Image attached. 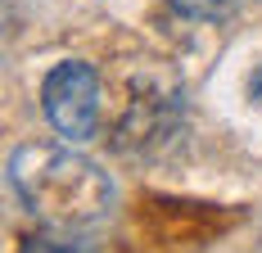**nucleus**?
Listing matches in <instances>:
<instances>
[{
	"instance_id": "obj_1",
	"label": "nucleus",
	"mask_w": 262,
	"mask_h": 253,
	"mask_svg": "<svg viewBox=\"0 0 262 253\" xmlns=\"http://www.w3.org/2000/svg\"><path fill=\"white\" fill-rule=\"evenodd\" d=\"M9 185L27 213L46 226L59 230H86L113 213V181L100 163L86 154L50 145V140H27L9 154Z\"/></svg>"
},
{
	"instance_id": "obj_2",
	"label": "nucleus",
	"mask_w": 262,
	"mask_h": 253,
	"mask_svg": "<svg viewBox=\"0 0 262 253\" xmlns=\"http://www.w3.org/2000/svg\"><path fill=\"white\" fill-rule=\"evenodd\" d=\"M41 113L59 140L86 145L100 131V73L86 59H63L41 81Z\"/></svg>"
},
{
	"instance_id": "obj_3",
	"label": "nucleus",
	"mask_w": 262,
	"mask_h": 253,
	"mask_svg": "<svg viewBox=\"0 0 262 253\" xmlns=\"http://www.w3.org/2000/svg\"><path fill=\"white\" fill-rule=\"evenodd\" d=\"M177 131H181V100L172 91H163V86H145L127 104V113L118 118L113 150L118 154H158L177 140Z\"/></svg>"
},
{
	"instance_id": "obj_4",
	"label": "nucleus",
	"mask_w": 262,
	"mask_h": 253,
	"mask_svg": "<svg viewBox=\"0 0 262 253\" xmlns=\"http://www.w3.org/2000/svg\"><path fill=\"white\" fill-rule=\"evenodd\" d=\"M163 5L185 23H226L239 9V0H163Z\"/></svg>"
},
{
	"instance_id": "obj_5",
	"label": "nucleus",
	"mask_w": 262,
	"mask_h": 253,
	"mask_svg": "<svg viewBox=\"0 0 262 253\" xmlns=\"http://www.w3.org/2000/svg\"><path fill=\"white\" fill-rule=\"evenodd\" d=\"M95 240H81V235H68V230H59L50 226L46 235H27L23 240V249H91Z\"/></svg>"
},
{
	"instance_id": "obj_6",
	"label": "nucleus",
	"mask_w": 262,
	"mask_h": 253,
	"mask_svg": "<svg viewBox=\"0 0 262 253\" xmlns=\"http://www.w3.org/2000/svg\"><path fill=\"white\" fill-rule=\"evenodd\" d=\"M249 95H253V104H262V64L253 68V77H249Z\"/></svg>"
}]
</instances>
